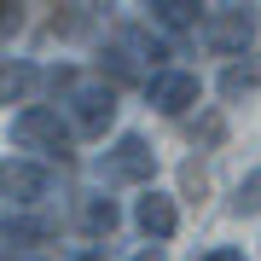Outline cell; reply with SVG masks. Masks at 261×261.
<instances>
[{
    "instance_id": "3",
    "label": "cell",
    "mask_w": 261,
    "mask_h": 261,
    "mask_svg": "<svg viewBox=\"0 0 261 261\" xmlns=\"http://www.w3.org/2000/svg\"><path fill=\"white\" fill-rule=\"evenodd\" d=\"M151 168H157V157H151V145L140 140V134H122L116 151L105 157V174L111 180H151Z\"/></svg>"
},
{
    "instance_id": "12",
    "label": "cell",
    "mask_w": 261,
    "mask_h": 261,
    "mask_svg": "<svg viewBox=\"0 0 261 261\" xmlns=\"http://www.w3.org/2000/svg\"><path fill=\"white\" fill-rule=\"evenodd\" d=\"M232 209H238V215H255V209H261V168H250V174L238 180V197H232Z\"/></svg>"
},
{
    "instance_id": "5",
    "label": "cell",
    "mask_w": 261,
    "mask_h": 261,
    "mask_svg": "<svg viewBox=\"0 0 261 261\" xmlns=\"http://www.w3.org/2000/svg\"><path fill=\"white\" fill-rule=\"evenodd\" d=\"M250 35H255V18H250V12H215L209 29H203V41H209L215 53H244Z\"/></svg>"
},
{
    "instance_id": "13",
    "label": "cell",
    "mask_w": 261,
    "mask_h": 261,
    "mask_svg": "<svg viewBox=\"0 0 261 261\" xmlns=\"http://www.w3.org/2000/svg\"><path fill=\"white\" fill-rule=\"evenodd\" d=\"M29 87H35V70H6V82H0V93H6V105H23L29 99Z\"/></svg>"
},
{
    "instance_id": "10",
    "label": "cell",
    "mask_w": 261,
    "mask_h": 261,
    "mask_svg": "<svg viewBox=\"0 0 261 261\" xmlns=\"http://www.w3.org/2000/svg\"><path fill=\"white\" fill-rule=\"evenodd\" d=\"M151 18H157L163 29H197V6H192V0H157Z\"/></svg>"
},
{
    "instance_id": "4",
    "label": "cell",
    "mask_w": 261,
    "mask_h": 261,
    "mask_svg": "<svg viewBox=\"0 0 261 261\" xmlns=\"http://www.w3.org/2000/svg\"><path fill=\"white\" fill-rule=\"evenodd\" d=\"M70 105H75V134H87V140H99L111 128V116H116V93L111 87H82Z\"/></svg>"
},
{
    "instance_id": "11",
    "label": "cell",
    "mask_w": 261,
    "mask_h": 261,
    "mask_svg": "<svg viewBox=\"0 0 261 261\" xmlns=\"http://www.w3.org/2000/svg\"><path fill=\"white\" fill-rule=\"evenodd\" d=\"M250 87H261V58H244V64H232V70L221 75V93H226V99L250 93Z\"/></svg>"
},
{
    "instance_id": "6",
    "label": "cell",
    "mask_w": 261,
    "mask_h": 261,
    "mask_svg": "<svg viewBox=\"0 0 261 261\" xmlns=\"http://www.w3.org/2000/svg\"><path fill=\"white\" fill-rule=\"evenodd\" d=\"M0 186H6V197H18V203H35V197L53 192V174H47V168H35V163H6Z\"/></svg>"
},
{
    "instance_id": "8",
    "label": "cell",
    "mask_w": 261,
    "mask_h": 261,
    "mask_svg": "<svg viewBox=\"0 0 261 261\" xmlns=\"http://www.w3.org/2000/svg\"><path fill=\"white\" fill-rule=\"evenodd\" d=\"M116 221H122V215H116L111 197H87V203H82V226H87L93 238H111V232H116Z\"/></svg>"
},
{
    "instance_id": "1",
    "label": "cell",
    "mask_w": 261,
    "mask_h": 261,
    "mask_svg": "<svg viewBox=\"0 0 261 261\" xmlns=\"http://www.w3.org/2000/svg\"><path fill=\"white\" fill-rule=\"evenodd\" d=\"M12 140H18L23 151L58 157V163L75 157V134L58 122V111H47V105H29V111H18V122H12Z\"/></svg>"
},
{
    "instance_id": "2",
    "label": "cell",
    "mask_w": 261,
    "mask_h": 261,
    "mask_svg": "<svg viewBox=\"0 0 261 261\" xmlns=\"http://www.w3.org/2000/svg\"><path fill=\"white\" fill-rule=\"evenodd\" d=\"M145 93H151V105H157L163 116H180V111H192V105H197L203 82H197L192 70H163V75H151V82H145Z\"/></svg>"
},
{
    "instance_id": "15",
    "label": "cell",
    "mask_w": 261,
    "mask_h": 261,
    "mask_svg": "<svg viewBox=\"0 0 261 261\" xmlns=\"http://www.w3.org/2000/svg\"><path fill=\"white\" fill-rule=\"evenodd\" d=\"M134 261H163V250H140V255H134Z\"/></svg>"
},
{
    "instance_id": "14",
    "label": "cell",
    "mask_w": 261,
    "mask_h": 261,
    "mask_svg": "<svg viewBox=\"0 0 261 261\" xmlns=\"http://www.w3.org/2000/svg\"><path fill=\"white\" fill-rule=\"evenodd\" d=\"M197 261H244V250H209V255H197Z\"/></svg>"
},
{
    "instance_id": "9",
    "label": "cell",
    "mask_w": 261,
    "mask_h": 261,
    "mask_svg": "<svg viewBox=\"0 0 261 261\" xmlns=\"http://www.w3.org/2000/svg\"><path fill=\"white\" fill-rule=\"evenodd\" d=\"M53 238V221H41V215H6V244H41Z\"/></svg>"
},
{
    "instance_id": "7",
    "label": "cell",
    "mask_w": 261,
    "mask_h": 261,
    "mask_svg": "<svg viewBox=\"0 0 261 261\" xmlns=\"http://www.w3.org/2000/svg\"><path fill=\"white\" fill-rule=\"evenodd\" d=\"M134 221H140V232H145V238H174L180 215H174V203H168L163 192H145V197H140V209H134Z\"/></svg>"
},
{
    "instance_id": "16",
    "label": "cell",
    "mask_w": 261,
    "mask_h": 261,
    "mask_svg": "<svg viewBox=\"0 0 261 261\" xmlns=\"http://www.w3.org/2000/svg\"><path fill=\"white\" fill-rule=\"evenodd\" d=\"M75 261H105V255H99V250H82V255H75Z\"/></svg>"
}]
</instances>
